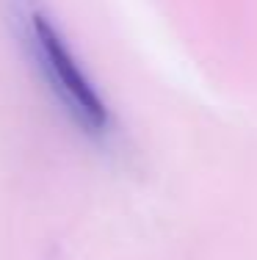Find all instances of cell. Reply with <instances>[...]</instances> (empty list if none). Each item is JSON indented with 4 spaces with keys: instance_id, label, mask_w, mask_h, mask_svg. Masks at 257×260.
<instances>
[{
    "instance_id": "6da1fadb",
    "label": "cell",
    "mask_w": 257,
    "mask_h": 260,
    "mask_svg": "<svg viewBox=\"0 0 257 260\" xmlns=\"http://www.w3.org/2000/svg\"><path fill=\"white\" fill-rule=\"evenodd\" d=\"M25 36L30 39V55L47 89L64 105L69 119H75V125H81L83 133L89 136L108 133V125H111L108 105L102 103L100 91L86 78L78 58L66 47L64 36L58 34V28L45 11L30 9L25 14Z\"/></svg>"
}]
</instances>
